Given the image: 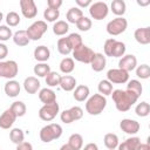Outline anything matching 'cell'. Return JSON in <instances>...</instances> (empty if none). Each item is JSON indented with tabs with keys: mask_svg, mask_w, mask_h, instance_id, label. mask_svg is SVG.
Returning <instances> with one entry per match:
<instances>
[{
	"mask_svg": "<svg viewBox=\"0 0 150 150\" xmlns=\"http://www.w3.org/2000/svg\"><path fill=\"white\" fill-rule=\"evenodd\" d=\"M112 101L115 103V107L118 111L124 112L128 111L138 100V96L129 90H122V89H115L111 93Z\"/></svg>",
	"mask_w": 150,
	"mask_h": 150,
	"instance_id": "1",
	"label": "cell"
},
{
	"mask_svg": "<svg viewBox=\"0 0 150 150\" xmlns=\"http://www.w3.org/2000/svg\"><path fill=\"white\" fill-rule=\"evenodd\" d=\"M107 105V98L105 96L101 94H94L89 98H87L86 102V110L89 115H100Z\"/></svg>",
	"mask_w": 150,
	"mask_h": 150,
	"instance_id": "2",
	"label": "cell"
},
{
	"mask_svg": "<svg viewBox=\"0 0 150 150\" xmlns=\"http://www.w3.org/2000/svg\"><path fill=\"white\" fill-rule=\"evenodd\" d=\"M62 127L57 123H50L45 125L40 130V139L45 143H49L54 139H57L62 135Z\"/></svg>",
	"mask_w": 150,
	"mask_h": 150,
	"instance_id": "3",
	"label": "cell"
},
{
	"mask_svg": "<svg viewBox=\"0 0 150 150\" xmlns=\"http://www.w3.org/2000/svg\"><path fill=\"white\" fill-rule=\"evenodd\" d=\"M47 23L43 21V20H38V21H34L27 29H26V33H27V36L29 40H33V41H38L40 40L43 34L47 32Z\"/></svg>",
	"mask_w": 150,
	"mask_h": 150,
	"instance_id": "4",
	"label": "cell"
},
{
	"mask_svg": "<svg viewBox=\"0 0 150 150\" xmlns=\"http://www.w3.org/2000/svg\"><path fill=\"white\" fill-rule=\"evenodd\" d=\"M127 27H128L127 19H124L123 16H117L107 23V33L111 36H116L124 33Z\"/></svg>",
	"mask_w": 150,
	"mask_h": 150,
	"instance_id": "5",
	"label": "cell"
},
{
	"mask_svg": "<svg viewBox=\"0 0 150 150\" xmlns=\"http://www.w3.org/2000/svg\"><path fill=\"white\" fill-rule=\"evenodd\" d=\"M19 73V66L14 60L0 61V77L13 80Z\"/></svg>",
	"mask_w": 150,
	"mask_h": 150,
	"instance_id": "6",
	"label": "cell"
},
{
	"mask_svg": "<svg viewBox=\"0 0 150 150\" xmlns=\"http://www.w3.org/2000/svg\"><path fill=\"white\" fill-rule=\"evenodd\" d=\"M71 53H73V59H75L79 62L88 63V64H90V62H91V60L95 55L94 50L91 48H89L88 46H86V45H81L80 47L74 49Z\"/></svg>",
	"mask_w": 150,
	"mask_h": 150,
	"instance_id": "7",
	"label": "cell"
},
{
	"mask_svg": "<svg viewBox=\"0 0 150 150\" xmlns=\"http://www.w3.org/2000/svg\"><path fill=\"white\" fill-rule=\"evenodd\" d=\"M89 14L94 20H103L104 18H107L108 13H109V7L105 2L103 1H97V2H91V5L89 6Z\"/></svg>",
	"mask_w": 150,
	"mask_h": 150,
	"instance_id": "8",
	"label": "cell"
},
{
	"mask_svg": "<svg viewBox=\"0 0 150 150\" xmlns=\"http://www.w3.org/2000/svg\"><path fill=\"white\" fill-rule=\"evenodd\" d=\"M59 110H60V107H59L57 102H53V103H49V104H43L39 110V117L42 121L49 122V121H52L56 117V115L59 114Z\"/></svg>",
	"mask_w": 150,
	"mask_h": 150,
	"instance_id": "9",
	"label": "cell"
},
{
	"mask_svg": "<svg viewBox=\"0 0 150 150\" xmlns=\"http://www.w3.org/2000/svg\"><path fill=\"white\" fill-rule=\"evenodd\" d=\"M83 116V110L81 107L79 105H75V107H71L70 109H67V110H63L60 115V118L63 123L66 124H70L71 122L74 121H79L81 120Z\"/></svg>",
	"mask_w": 150,
	"mask_h": 150,
	"instance_id": "10",
	"label": "cell"
},
{
	"mask_svg": "<svg viewBox=\"0 0 150 150\" xmlns=\"http://www.w3.org/2000/svg\"><path fill=\"white\" fill-rule=\"evenodd\" d=\"M107 80L112 84H122V83H127L129 81V73H127L123 69L120 68H112L109 69L107 73Z\"/></svg>",
	"mask_w": 150,
	"mask_h": 150,
	"instance_id": "11",
	"label": "cell"
},
{
	"mask_svg": "<svg viewBox=\"0 0 150 150\" xmlns=\"http://www.w3.org/2000/svg\"><path fill=\"white\" fill-rule=\"evenodd\" d=\"M20 8L22 15L27 19H33L38 14V8L33 0H20Z\"/></svg>",
	"mask_w": 150,
	"mask_h": 150,
	"instance_id": "12",
	"label": "cell"
},
{
	"mask_svg": "<svg viewBox=\"0 0 150 150\" xmlns=\"http://www.w3.org/2000/svg\"><path fill=\"white\" fill-rule=\"evenodd\" d=\"M137 67V59L135 55L132 54H128V55H123L120 61H118V68L125 70L127 73L132 71L135 68Z\"/></svg>",
	"mask_w": 150,
	"mask_h": 150,
	"instance_id": "13",
	"label": "cell"
},
{
	"mask_svg": "<svg viewBox=\"0 0 150 150\" xmlns=\"http://www.w3.org/2000/svg\"><path fill=\"white\" fill-rule=\"evenodd\" d=\"M120 128L122 129V131H124L125 134L128 135H135L139 131V123L135 120H131V118H123L121 122H120Z\"/></svg>",
	"mask_w": 150,
	"mask_h": 150,
	"instance_id": "14",
	"label": "cell"
},
{
	"mask_svg": "<svg viewBox=\"0 0 150 150\" xmlns=\"http://www.w3.org/2000/svg\"><path fill=\"white\" fill-rule=\"evenodd\" d=\"M16 118H18L16 115L11 110V108L6 109L0 115V128L1 129H9L14 124V122H15Z\"/></svg>",
	"mask_w": 150,
	"mask_h": 150,
	"instance_id": "15",
	"label": "cell"
},
{
	"mask_svg": "<svg viewBox=\"0 0 150 150\" xmlns=\"http://www.w3.org/2000/svg\"><path fill=\"white\" fill-rule=\"evenodd\" d=\"M134 38L139 45H149L150 43V27L137 28L134 33Z\"/></svg>",
	"mask_w": 150,
	"mask_h": 150,
	"instance_id": "16",
	"label": "cell"
},
{
	"mask_svg": "<svg viewBox=\"0 0 150 150\" xmlns=\"http://www.w3.org/2000/svg\"><path fill=\"white\" fill-rule=\"evenodd\" d=\"M22 84H23V89L28 94H36L38 90L40 89V86H41L40 81L35 76H28V77H26Z\"/></svg>",
	"mask_w": 150,
	"mask_h": 150,
	"instance_id": "17",
	"label": "cell"
},
{
	"mask_svg": "<svg viewBox=\"0 0 150 150\" xmlns=\"http://www.w3.org/2000/svg\"><path fill=\"white\" fill-rule=\"evenodd\" d=\"M4 90H5V94L8 97H16L20 94L21 87H20V83L18 81H15V80H8L5 83Z\"/></svg>",
	"mask_w": 150,
	"mask_h": 150,
	"instance_id": "18",
	"label": "cell"
},
{
	"mask_svg": "<svg viewBox=\"0 0 150 150\" xmlns=\"http://www.w3.org/2000/svg\"><path fill=\"white\" fill-rule=\"evenodd\" d=\"M105 64H107V60H105V56L102 54V53H95L91 62H90V66H91V69L94 71H102L104 68H105Z\"/></svg>",
	"mask_w": 150,
	"mask_h": 150,
	"instance_id": "19",
	"label": "cell"
},
{
	"mask_svg": "<svg viewBox=\"0 0 150 150\" xmlns=\"http://www.w3.org/2000/svg\"><path fill=\"white\" fill-rule=\"evenodd\" d=\"M39 98L43 104H49L56 102V94L50 88H42L39 91Z\"/></svg>",
	"mask_w": 150,
	"mask_h": 150,
	"instance_id": "20",
	"label": "cell"
},
{
	"mask_svg": "<svg viewBox=\"0 0 150 150\" xmlns=\"http://www.w3.org/2000/svg\"><path fill=\"white\" fill-rule=\"evenodd\" d=\"M141 144V138L134 136V137H129L127 138L124 142H122L121 144H118L117 150H137L138 146Z\"/></svg>",
	"mask_w": 150,
	"mask_h": 150,
	"instance_id": "21",
	"label": "cell"
},
{
	"mask_svg": "<svg viewBox=\"0 0 150 150\" xmlns=\"http://www.w3.org/2000/svg\"><path fill=\"white\" fill-rule=\"evenodd\" d=\"M59 86L64 91H71L76 88V79L71 75H63L60 79V84Z\"/></svg>",
	"mask_w": 150,
	"mask_h": 150,
	"instance_id": "22",
	"label": "cell"
},
{
	"mask_svg": "<svg viewBox=\"0 0 150 150\" xmlns=\"http://www.w3.org/2000/svg\"><path fill=\"white\" fill-rule=\"evenodd\" d=\"M89 94H90L89 87L86 84H80V86H76V88L74 89L73 96L77 102H83L89 97Z\"/></svg>",
	"mask_w": 150,
	"mask_h": 150,
	"instance_id": "23",
	"label": "cell"
},
{
	"mask_svg": "<svg viewBox=\"0 0 150 150\" xmlns=\"http://www.w3.org/2000/svg\"><path fill=\"white\" fill-rule=\"evenodd\" d=\"M50 57V50L46 46H38L34 49V59L39 62H46Z\"/></svg>",
	"mask_w": 150,
	"mask_h": 150,
	"instance_id": "24",
	"label": "cell"
},
{
	"mask_svg": "<svg viewBox=\"0 0 150 150\" xmlns=\"http://www.w3.org/2000/svg\"><path fill=\"white\" fill-rule=\"evenodd\" d=\"M83 16V12L82 9H80L79 7H71L68 9L67 14H66V19L69 23H75Z\"/></svg>",
	"mask_w": 150,
	"mask_h": 150,
	"instance_id": "25",
	"label": "cell"
},
{
	"mask_svg": "<svg viewBox=\"0 0 150 150\" xmlns=\"http://www.w3.org/2000/svg\"><path fill=\"white\" fill-rule=\"evenodd\" d=\"M12 38H13L14 43H15L16 46H19V47H25V46H27V45L29 43V41H30V40L28 39V36H27L26 30H22V29L15 32Z\"/></svg>",
	"mask_w": 150,
	"mask_h": 150,
	"instance_id": "26",
	"label": "cell"
},
{
	"mask_svg": "<svg viewBox=\"0 0 150 150\" xmlns=\"http://www.w3.org/2000/svg\"><path fill=\"white\" fill-rule=\"evenodd\" d=\"M103 142H104V145L108 148V150H115L120 144L118 136L116 134H112V132L105 134L104 138H103Z\"/></svg>",
	"mask_w": 150,
	"mask_h": 150,
	"instance_id": "27",
	"label": "cell"
},
{
	"mask_svg": "<svg viewBox=\"0 0 150 150\" xmlns=\"http://www.w3.org/2000/svg\"><path fill=\"white\" fill-rule=\"evenodd\" d=\"M73 150H81L83 146V137L80 134H73L69 136L68 138V143H67Z\"/></svg>",
	"mask_w": 150,
	"mask_h": 150,
	"instance_id": "28",
	"label": "cell"
},
{
	"mask_svg": "<svg viewBox=\"0 0 150 150\" xmlns=\"http://www.w3.org/2000/svg\"><path fill=\"white\" fill-rule=\"evenodd\" d=\"M69 30V25L68 22L63 21V20H59L53 25V33L57 36H62L64 34H67Z\"/></svg>",
	"mask_w": 150,
	"mask_h": 150,
	"instance_id": "29",
	"label": "cell"
},
{
	"mask_svg": "<svg viewBox=\"0 0 150 150\" xmlns=\"http://www.w3.org/2000/svg\"><path fill=\"white\" fill-rule=\"evenodd\" d=\"M33 71H34V74H35L36 76H39V77H46V76L52 71V69H50V66H49L48 63H46V62H40V63H38L36 66H34Z\"/></svg>",
	"mask_w": 150,
	"mask_h": 150,
	"instance_id": "30",
	"label": "cell"
},
{
	"mask_svg": "<svg viewBox=\"0 0 150 150\" xmlns=\"http://www.w3.org/2000/svg\"><path fill=\"white\" fill-rule=\"evenodd\" d=\"M57 50H59V53L62 54V55H68V54H70V53L73 52L71 46H70V43H69L67 36H66V38H60V39L57 40Z\"/></svg>",
	"mask_w": 150,
	"mask_h": 150,
	"instance_id": "31",
	"label": "cell"
},
{
	"mask_svg": "<svg viewBox=\"0 0 150 150\" xmlns=\"http://www.w3.org/2000/svg\"><path fill=\"white\" fill-rule=\"evenodd\" d=\"M111 11L115 15L117 16H123L125 11H127V6H125V2L123 0H114L111 2Z\"/></svg>",
	"mask_w": 150,
	"mask_h": 150,
	"instance_id": "32",
	"label": "cell"
},
{
	"mask_svg": "<svg viewBox=\"0 0 150 150\" xmlns=\"http://www.w3.org/2000/svg\"><path fill=\"white\" fill-rule=\"evenodd\" d=\"M75 68V63H74V59L73 57H64L61 60L60 62V70L63 74H69L74 70Z\"/></svg>",
	"mask_w": 150,
	"mask_h": 150,
	"instance_id": "33",
	"label": "cell"
},
{
	"mask_svg": "<svg viewBox=\"0 0 150 150\" xmlns=\"http://www.w3.org/2000/svg\"><path fill=\"white\" fill-rule=\"evenodd\" d=\"M9 139L14 143V144H20L23 142L25 139V134L23 131L20 129V128H13L11 131H9Z\"/></svg>",
	"mask_w": 150,
	"mask_h": 150,
	"instance_id": "34",
	"label": "cell"
},
{
	"mask_svg": "<svg viewBox=\"0 0 150 150\" xmlns=\"http://www.w3.org/2000/svg\"><path fill=\"white\" fill-rule=\"evenodd\" d=\"M9 108L16 115V117H22L26 114V111H27V107H26V104L22 101H15V102H13Z\"/></svg>",
	"mask_w": 150,
	"mask_h": 150,
	"instance_id": "35",
	"label": "cell"
},
{
	"mask_svg": "<svg viewBox=\"0 0 150 150\" xmlns=\"http://www.w3.org/2000/svg\"><path fill=\"white\" fill-rule=\"evenodd\" d=\"M125 49H127V47H125L124 42L116 40L114 43L112 50H111V57H122L125 54Z\"/></svg>",
	"mask_w": 150,
	"mask_h": 150,
	"instance_id": "36",
	"label": "cell"
},
{
	"mask_svg": "<svg viewBox=\"0 0 150 150\" xmlns=\"http://www.w3.org/2000/svg\"><path fill=\"white\" fill-rule=\"evenodd\" d=\"M97 89H98V93L101 95L108 96V95H111V93H112V84L108 80H102L98 82Z\"/></svg>",
	"mask_w": 150,
	"mask_h": 150,
	"instance_id": "37",
	"label": "cell"
},
{
	"mask_svg": "<svg viewBox=\"0 0 150 150\" xmlns=\"http://www.w3.org/2000/svg\"><path fill=\"white\" fill-rule=\"evenodd\" d=\"M127 90L134 93L135 95H137L138 97L142 95V91H143V88H142V84L138 80H131L128 82L127 84Z\"/></svg>",
	"mask_w": 150,
	"mask_h": 150,
	"instance_id": "38",
	"label": "cell"
},
{
	"mask_svg": "<svg viewBox=\"0 0 150 150\" xmlns=\"http://www.w3.org/2000/svg\"><path fill=\"white\" fill-rule=\"evenodd\" d=\"M135 112L139 117H146L150 114V105H149V103L145 102V101L138 103L136 105V108H135Z\"/></svg>",
	"mask_w": 150,
	"mask_h": 150,
	"instance_id": "39",
	"label": "cell"
},
{
	"mask_svg": "<svg viewBox=\"0 0 150 150\" xmlns=\"http://www.w3.org/2000/svg\"><path fill=\"white\" fill-rule=\"evenodd\" d=\"M46 84L48 87H56L60 84V79H61V75L56 71H50L46 77Z\"/></svg>",
	"mask_w": 150,
	"mask_h": 150,
	"instance_id": "40",
	"label": "cell"
},
{
	"mask_svg": "<svg viewBox=\"0 0 150 150\" xmlns=\"http://www.w3.org/2000/svg\"><path fill=\"white\" fill-rule=\"evenodd\" d=\"M136 75L137 77L142 79V80H146L150 77V67L148 64H141V66H137L136 68Z\"/></svg>",
	"mask_w": 150,
	"mask_h": 150,
	"instance_id": "41",
	"label": "cell"
},
{
	"mask_svg": "<svg viewBox=\"0 0 150 150\" xmlns=\"http://www.w3.org/2000/svg\"><path fill=\"white\" fill-rule=\"evenodd\" d=\"M60 16V11L59 9H53V8H46L43 12V18L48 21V22H54L56 21V19H59Z\"/></svg>",
	"mask_w": 150,
	"mask_h": 150,
	"instance_id": "42",
	"label": "cell"
},
{
	"mask_svg": "<svg viewBox=\"0 0 150 150\" xmlns=\"http://www.w3.org/2000/svg\"><path fill=\"white\" fill-rule=\"evenodd\" d=\"M67 39H68V41H69V43H70L73 50L76 49L77 47H80L81 45H83V42H82V36H81L80 34H77V33H71V34H69V35L67 36Z\"/></svg>",
	"mask_w": 150,
	"mask_h": 150,
	"instance_id": "43",
	"label": "cell"
},
{
	"mask_svg": "<svg viewBox=\"0 0 150 150\" xmlns=\"http://www.w3.org/2000/svg\"><path fill=\"white\" fill-rule=\"evenodd\" d=\"M91 25H93L91 20H90L89 18L84 16V15L76 22V27H77L81 32H88V30L91 28Z\"/></svg>",
	"mask_w": 150,
	"mask_h": 150,
	"instance_id": "44",
	"label": "cell"
},
{
	"mask_svg": "<svg viewBox=\"0 0 150 150\" xmlns=\"http://www.w3.org/2000/svg\"><path fill=\"white\" fill-rule=\"evenodd\" d=\"M20 15L16 13V12H9L7 15H6V22L9 27H15L20 23Z\"/></svg>",
	"mask_w": 150,
	"mask_h": 150,
	"instance_id": "45",
	"label": "cell"
},
{
	"mask_svg": "<svg viewBox=\"0 0 150 150\" xmlns=\"http://www.w3.org/2000/svg\"><path fill=\"white\" fill-rule=\"evenodd\" d=\"M13 36L12 29L6 25H0V41H7Z\"/></svg>",
	"mask_w": 150,
	"mask_h": 150,
	"instance_id": "46",
	"label": "cell"
},
{
	"mask_svg": "<svg viewBox=\"0 0 150 150\" xmlns=\"http://www.w3.org/2000/svg\"><path fill=\"white\" fill-rule=\"evenodd\" d=\"M115 41H116L115 39H108V40H105L104 46H103L104 56H111V50H112V47H114Z\"/></svg>",
	"mask_w": 150,
	"mask_h": 150,
	"instance_id": "47",
	"label": "cell"
},
{
	"mask_svg": "<svg viewBox=\"0 0 150 150\" xmlns=\"http://www.w3.org/2000/svg\"><path fill=\"white\" fill-rule=\"evenodd\" d=\"M47 6H48V8L59 9L62 6V0H48L47 1Z\"/></svg>",
	"mask_w": 150,
	"mask_h": 150,
	"instance_id": "48",
	"label": "cell"
},
{
	"mask_svg": "<svg viewBox=\"0 0 150 150\" xmlns=\"http://www.w3.org/2000/svg\"><path fill=\"white\" fill-rule=\"evenodd\" d=\"M8 54V48L5 43H1L0 42V61H2Z\"/></svg>",
	"mask_w": 150,
	"mask_h": 150,
	"instance_id": "49",
	"label": "cell"
},
{
	"mask_svg": "<svg viewBox=\"0 0 150 150\" xmlns=\"http://www.w3.org/2000/svg\"><path fill=\"white\" fill-rule=\"evenodd\" d=\"M16 150H33V146H32L30 143L23 141L22 143H20V144L16 145Z\"/></svg>",
	"mask_w": 150,
	"mask_h": 150,
	"instance_id": "50",
	"label": "cell"
},
{
	"mask_svg": "<svg viewBox=\"0 0 150 150\" xmlns=\"http://www.w3.org/2000/svg\"><path fill=\"white\" fill-rule=\"evenodd\" d=\"M75 2H76V5L79 6L80 9L81 8H84V7H89L91 5V1L90 0H76Z\"/></svg>",
	"mask_w": 150,
	"mask_h": 150,
	"instance_id": "51",
	"label": "cell"
},
{
	"mask_svg": "<svg viewBox=\"0 0 150 150\" xmlns=\"http://www.w3.org/2000/svg\"><path fill=\"white\" fill-rule=\"evenodd\" d=\"M82 150H98V146L96 143H88L84 145V148H82Z\"/></svg>",
	"mask_w": 150,
	"mask_h": 150,
	"instance_id": "52",
	"label": "cell"
},
{
	"mask_svg": "<svg viewBox=\"0 0 150 150\" xmlns=\"http://www.w3.org/2000/svg\"><path fill=\"white\" fill-rule=\"evenodd\" d=\"M137 150H150V145L149 143H141Z\"/></svg>",
	"mask_w": 150,
	"mask_h": 150,
	"instance_id": "53",
	"label": "cell"
},
{
	"mask_svg": "<svg viewBox=\"0 0 150 150\" xmlns=\"http://www.w3.org/2000/svg\"><path fill=\"white\" fill-rule=\"evenodd\" d=\"M137 4H138L139 6H146V5L150 4V1H149V0H146V1H137Z\"/></svg>",
	"mask_w": 150,
	"mask_h": 150,
	"instance_id": "54",
	"label": "cell"
},
{
	"mask_svg": "<svg viewBox=\"0 0 150 150\" xmlns=\"http://www.w3.org/2000/svg\"><path fill=\"white\" fill-rule=\"evenodd\" d=\"M60 150H73L68 144H63L61 148H60Z\"/></svg>",
	"mask_w": 150,
	"mask_h": 150,
	"instance_id": "55",
	"label": "cell"
},
{
	"mask_svg": "<svg viewBox=\"0 0 150 150\" xmlns=\"http://www.w3.org/2000/svg\"><path fill=\"white\" fill-rule=\"evenodd\" d=\"M2 19H4V14L0 12V22H1V20H2Z\"/></svg>",
	"mask_w": 150,
	"mask_h": 150,
	"instance_id": "56",
	"label": "cell"
}]
</instances>
